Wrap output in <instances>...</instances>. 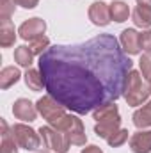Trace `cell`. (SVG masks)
Instances as JSON below:
<instances>
[{"instance_id": "cell-1", "label": "cell", "mask_w": 151, "mask_h": 153, "mask_svg": "<svg viewBox=\"0 0 151 153\" xmlns=\"http://www.w3.org/2000/svg\"><path fill=\"white\" fill-rule=\"evenodd\" d=\"M132 70V59L112 34L78 45H53L39 55L44 89L76 114L119 100Z\"/></svg>"}, {"instance_id": "cell-2", "label": "cell", "mask_w": 151, "mask_h": 153, "mask_svg": "<svg viewBox=\"0 0 151 153\" xmlns=\"http://www.w3.org/2000/svg\"><path fill=\"white\" fill-rule=\"evenodd\" d=\"M93 117L96 119L94 134L101 139H109L112 134H115L121 128V116H119V109L115 102L96 107L93 111Z\"/></svg>"}, {"instance_id": "cell-3", "label": "cell", "mask_w": 151, "mask_h": 153, "mask_svg": "<svg viewBox=\"0 0 151 153\" xmlns=\"http://www.w3.org/2000/svg\"><path fill=\"white\" fill-rule=\"evenodd\" d=\"M144 76L141 75L139 71L132 70L130 75L126 78V85H124V93H123V98L126 100V103L130 107H139L142 105L148 96H150V87L144 84L142 80Z\"/></svg>"}, {"instance_id": "cell-4", "label": "cell", "mask_w": 151, "mask_h": 153, "mask_svg": "<svg viewBox=\"0 0 151 153\" xmlns=\"http://www.w3.org/2000/svg\"><path fill=\"white\" fill-rule=\"evenodd\" d=\"M50 126H53L55 130L64 132L68 135L70 143L75 144V146H85V143H87V135H85L84 123H82V119H78L73 114H66L64 117H61L59 121H55Z\"/></svg>"}, {"instance_id": "cell-5", "label": "cell", "mask_w": 151, "mask_h": 153, "mask_svg": "<svg viewBox=\"0 0 151 153\" xmlns=\"http://www.w3.org/2000/svg\"><path fill=\"white\" fill-rule=\"evenodd\" d=\"M39 135L43 139L44 148H48L50 152H53V153H68L70 152L71 143H70V139H68V135L64 132L55 130L53 126L48 125V126H41L39 128Z\"/></svg>"}, {"instance_id": "cell-6", "label": "cell", "mask_w": 151, "mask_h": 153, "mask_svg": "<svg viewBox=\"0 0 151 153\" xmlns=\"http://www.w3.org/2000/svg\"><path fill=\"white\" fill-rule=\"evenodd\" d=\"M13 130V135H14V141L18 143L20 148L27 150V152H36L39 146H41V135L34 128H30L29 125H23V123H18V125H13L11 126Z\"/></svg>"}, {"instance_id": "cell-7", "label": "cell", "mask_w": 151, "mask_h": 153, "mask_svg": "<svg viewBox=\"0 0 151 153\" xmlns=\"http://www.w3.org/2000/svg\"><path fill=\"white\" fill-rule=\"evenodd\" d=\"M36 107H38L39 114L48 121V125H53L55 121H59L61 117H64V116L68 114V112H66V107H64L62 103H59V102H57L53 96H50V94L39 98L38 103H36Z\"/></svg>"}, {"instance_id": "cell-8", "label": "cell", "mask_w": 151, "mask_h": 153, "mask_svg": "<svg viewBox=\"0 0 151 153\" xmlns=\"http://www.w3.org/2000/svg\"><path fill=\"white\" fill-rule=\"evenodd\" d=\"M44 30H46L44 20H41V18H29V20H25V22L20 25L18 34H20L21 39L30 41V39L38 38V36H43Z\"/></svg>"}, {"instance_id": "cell-9", "label": "cell", "mask_w": 151, "mask_h": 153, "mask_svg": "<svg viewBox=\"0 0 151 153\" xmlns=\"http://www.w3.org/2000/svg\"><path fill=\"white\" fill-rule=\"evenodd\" d=\"M89 20L96 25V27H107L112 18H110V5L105 2H94L89 7Z\"/></svg>"}, {"instance_id": "cell-10", "label": "cell", "mask_w": 151, "mask_h": 153, "mask_svg": "<svg viewBox=\"0 0 151 153\" xmlns=\"http://www.w3.org/2000/svg\"><path fill=\"white\" fill-rule=\"evenodd\" d=\"M119 43H121V48L128 55H137L142 50V46H141V34L135 29H124L121 32Z\"/></svg>"}, {"instance_id": "cell-11", "label": "cell", "mask_w": 151, "mask_h": 153, "mask_svg": "<svg viewBox=\"0 0 151 153\" xmlns=\"http://www.w3.org/2000/svg\"><path fill=\"white\" fill-rule=\"evenodd\" d=\"M13 114L16 119H21V121H34L36 116H38V107L27 100V98H18L14 103H13Z\"/></svg>"}, {"instance_id": "cell-12", "label": "cell", "mask_w": 151, "mask_h": 153, "mask_svg": "<svg viewBox=\"0 0 151 153\" xmlns=\"http://www.w3.org/2000/svg\"><path fill=\"white\" fill-rule=\"evenodd\" d=\"M130 148L133 153H151V130H139L130 137Z\"/></svg>"}, {"instance_id": "cell-13", "label": "cell", "mask_w": 151, "mask_h": 153, "mask_svg": "<svg viewBox=\"0 0 151 153\" xmlns=\"http://www.w3.org/2000/svg\"><path fill=\"white\" fill-rule=\"evenodd\" d=\"M16 41V30L11 18H0V46L9 48Z\"/></svg>"}, {"instance_id": "cell-14", "label": "cell", "mask_w": 151, "mask_h": 153, "mask_svg": "<svg viewBox=\"0 0 151 153\" xmlns=\"http://www.w3.org/2000/svg\"><path fill=\"white\" fill-rule=\"evenodd\" d=\"M0 125H2V144H0V153H18V143L14 141V135H13V130H9L5 119H0Z\"/></svg>"}, {"instance_id": "cell-15", "label": "cell", "mask_w": 151, "mask_h": 153, "mask_svg": "<svg viewBox=\"0 0 151 153\" xmlns=\"http://www.w3.org/2000/svg\"><path fill=\"white\" fill-rule=\"evenodd\" d=\"M132 119H133V125L137 128L151 126V102H146L141 109H137L133 112V116H132Z\"/></svg>"}, {"instance_id": "cell-16", "label": "cell", "mask_w": 151, "mask_h": 153, "mask_svg": "<svg viewBox=\"0 0 151 153\" xmlns=\"http://www.w3.org/2000/svg\"><path fill=\"white\" fill-rule=\"evenodd\" d=\"M133 23L141 29L151 27V5H137L133 11Z\"/></svg>"}, {"instance_id": "cell-17", "label": "cell", "mask_w": 151, "mask_h": 153, "mask_svg": "<svg viewBox=\"0 0 151 153\" xmlns=\"http://www.w3.org/2000/svg\"><path fill=\"white\" fill-rule=\"evenodd\" d=\"M128 16H130V7H128L126 2L114 0L112 4H110V18H112L114 22L123 23V22L128 20Z\"/></svg>"}, {"instance_id": "cell-18", "label": "cell", "mask_w": 151, "mask_h": 153, "mask_svg": "<svg viewBox=\"0 0 151 153\" xmlns=\"http://www.w3.org/2000/svg\"><path fill=\"white\" fill-rule=\"evenodd\" d=\"M20 70L14 68V66H5L2 71H0V87L2 89H9L11 85H14L18 80H20Z\"/></svg>"}, {"instance_id": "cell-19", "label": "cell", "mask_w": 151, "mask_h": 153, "mask_svg": "<svg viewBox=\"0 0 151 153\" xmlns=\"http://www.w3.org/2000/svg\"><path fill=\"white\" fill-rule=\"evenodd\" d=\"M25 84L30 91L38 93V91H43V87H44V78L41 75V71L34 70V68H29L25 71Z\"/></svg>"}, {"instance_id": "cell-20", "label": "cell", "mask_w": 151, "mask_h": 153, "mask_svg": "<svg viewBox=\"0 0 151 153\" xmlns=\"http://www.w3.org/2000/svg\"><path fill=\"white\" fill-rule=\"evenodd\" d=\"M14 61L20 64V66H23V68H30L32 66V61H34V53H32V50L29 48V46H25V45H21V46H18L16 50H14Z\"/></svg>"}, {"instance_id": "cell-21", "label": "cell", "mask_w": 151, "mask_h": 153, "mask_svg": "<svg viewBox=\"0 0 151 153\" xmlns=\"http://www.w3.org/2000/svg\"><path fill=\"white\" fill-rule=\"evenodd\" d=\"M29 48L32 50L34 55H43V53L50 48V39L46 38L44 34H43V36H38V38H34V39L29 41Z\"/></svg>"}, {"instance_id": "cell-22", "label": "cell", "mask_w": 151, "mask_h": 153, "mask_svg": "<svg viewBox=\"0 0 151 153\" xmlns=\"http://www.w3.org/2000/svg\"><path fill=\"white\" fill-rule=\"evenodd\" d=\"M128 130L126 128H119L115 134H112L109 139H107V143H109V146H112V148H119V146H123L126 141H128Z\"/></svg>"}, {"instance_id": "cell-23", "label": "cell", "mask_w": 151, "mask_h": 153, "mask_svg": "<svg viewBox=\"0 0 151 153\" xmlns=\"http://www.w3.org/2000/svg\"><path fill=\"white\" fill-rule=\"evenodd\" d=\"M139 68H141V75L144 76V78H148V80H151V55L150 53L141 55Z\"/></svg>"}, {"instance_id": "cell-24", "label": "cell", "mask_w": 151, "mask_h": 153, "mask_svg": "<svg viewBox=\"0 0 151 153\" xmlns=\"http://www.w3.org/2000/svg\"><path fill=\"white\" fill-rule=\"evenodd\" d=\"M14 2L13 0H2V7H0V14L2 18H11V14L14 13Z\"/></svg>"}, {"instance_id": "cell-25", "label": "cell", "mask_w": 151, "mask_h": 153, "mask_svg": "<svg viewBox=\"0 0 151 153\" xmlns=\"http://www.w3.org/2000/svg\"><path fill=\"white\" fill-rule=\"evenodd\" d=\"M141 46H142V50H144L146 53L151 55V29L144 30V32L141 34Z\"/></svg>"}, {"instance_id": "cell-26", "label": "cell", "mask_w": 151, "mask_h": 153, "mask_svg": "<svg viewBox=\"0 0 151 153\" xmlns=\"http://www.w3.org/2000/svg\"><path fill=\"white\" fill-rule=\"evenodd\" d=\"M13 2L20 7H23V9H34L39 4V0H13Z\"/></svg>"}, {"instance_id": "cell-27", "label": "cell", "mask_w": 151, "mask_h": 153, "mask_svg": "<svg viewBox=\"0 0 151 153\" xmlns=\"http://www.w3.org/2000/svg\"><path fill=\"white\" fill-rule=\"evenodd\" d=\"M80 153H103V152H101V148H98L96 144H89V146H85Z\"/></svg>"}, {"instance_id": "cell-28", "label": "cell", "mask_w": 151, "mask_h": 153, "mask_svg": "<svg viewBox=\"0 0 151 153\" xmlns=\"http://www.w3.org/2000/svg\"><path fill=\"white\" fill-rule=\"evenodd\" d=\"M139 5H151V0H137Z\"/></svg>"}, {"instance_id": "cell-29", "label": "cell", "mask_w": 151, "mask_h": 153, "mask_svg": "<svg viewBox=\"0 0 151 153\" xmlns=\"http://www.w3.org/2000/svg\"><path fill=\"white\" fill-rule=\"evenodd\" d=\"M148 87H150V94H151V80H150V85H148Z\"/></svg>"}, {"instance_id": "cell-30", "label": "cell", "mask_w": 151, "mask_h": 153, "mask_svg": "<svg viewBox=\"0 0 151 153\" xmlns=\"http://www.w3.org/2000/svg\"><path fill=\"white\" fill-rule=\"evenodd\" d=\"M36 153H48V152H36Z\"/></svg>"}]
</instances>
